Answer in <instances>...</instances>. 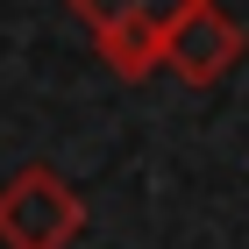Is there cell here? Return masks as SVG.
Returning a JSON list of instances; mask_svg holds the SVG:
<instances>
[{
  "label": "cell",
  "instance_id": "cell-2",
  "mask_svg": "<svg viewBox=\"0 0 249 249\" xmlns=\"http://www.w3.org/2000/svg\"><path fill=\"white\" fill-rule=\"evenodd\" d=\"M86 235V199L57 164H21L0 185V249H71Z\"/></svg>",
  "mask_w": 249,
  "mask_h": 249
},
{
  "label": "cell",
  "instance_id": "cell-1",
  "mask_svg": "<svg viewBox=\"0 0 249 249\" xmlns=\"http://www.w3.org/2000/svg\"><path fill=\"white\" fill-rule=\"evenodd\" d=\"M78 21H86V36H93V50L107 57V71L114 78H150L164 71V50H171L178 21L199 7V0H64Z\"/></svg>",
  "mask_w": 249,
  "mask_h": 249
},
{
  "label": "cell",
  "instance_id": "cell-3",
  "mask_svg": "<svg viewBox=\"0 0 249 249\" xmlns=\"http://www.w3.org/2000/svg\"><path fill=\"white\" fill-rule=\"evenodd\" d=\"M242 50H249L242 21H235L221 0H199V7L178 21L171 50H164V71H171L178 86H192V93H207V86H221V78L242 64Z\"/></svg>",
  "mask_w": 249,
  "mask_h": 249
}]
</instances>
